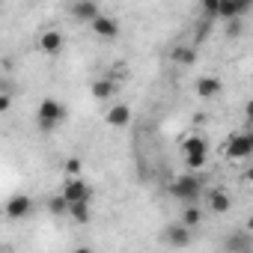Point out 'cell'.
Wrapping results in <instances>:
<instances>
[{
    "label": "cell",
    "instance_id": "7",
    "mask_svg": "<svg viewBox=\"0 0 253 253\" xmlns=\"http://www.w3.org/2000/svg\"><path fill=\"white\" fill-rule=\"evenodd\" d=\"M33 197H27V194H12L9 200H6V206H3V211H6V217L9 220H24V217H30L33 214Z\"/></svg>",
    "mask_w": 253,
    "mask_h": 253
},
{
    "label": "cell",
    "instance_id": "5",
    "mask_svg": "<svg viewBox=\"0 0 253 253\" xmlns=\"http://www.w3.org/2000/svg\"><path fill=\"white\" fill-rule=\"evenodd\" d=\"M161 241H164L167 247H176V250H182V247H188V244L194 241V229H188L182 220H176V223H167V226L161 229Z\"/></svg>",
    "mask_w": 253,
    "mask_h": 253
},
{
    "label": "cell",
    "instance_id": "2",
    "mask_svg": "<svg viewBox=\"0 0 253 253\" xmlns=\"http://www.w3.org/2000/svg\"><path fill=\"white\" fill-rule=\"evenodd\" d=\"M36 122H39L42 131H54L57 125L66 122V104H63L60 98H54V95L42 98L39 107H36Z\"/></svg>",
    "mask_w": 253,
    "mask_h": 253
},
{
    "label": "cell",
    "instance_id": "12",
    "mask_svg": "<svg viewBox=\"0 0 253 253\" xmlns=\"http://www.w3.org/2000/svg\"><path fill=\"white\" fill-rule=\"evenodd\" d=\"M223 247H226V253H253V232H247V229H235V232L226 235Z\"/></svg>",
    "mask_w": 253,
    "mask_h": 253
},
{
    "label": "cell",
    "instance_id": "10",
    "mask_svg": "<svg viewBox=\"0 0 253 253\" xmlns=\"http://www.w3.org/2000/svg\"><path fill=\"white\" fill-rule=\"evenodd\" d=\"M63 45H66V39H63V33H60V30H54V27L42 30V33H39V39H36V48H39L42 54H48V57H57V54L63 51Z\"/></svg>",
    "mask_w": 253,
    "mask_h": 253
},
{
    "label": "cell",
    "instance_id": "23",
    "mask_svg": "<svg viewBox=\"0 0 253 253\" xmlns=\"http://www.w3.org/2000/svg\"><path fill=\"white\" fill-rule=\"evenodd\" d=\"M223 33H226V39H238L244 33V24L241 21H226L223 24Z\"/></svg>",
    "mask_w": 253,
    "mask_h": 253
},
{
    "label": "cell",
    "instance_id": "8",
    "mask_svg": "<svg viewBox=\"0 0 253 253\" xmlns=\"http://www.w3.org/2000/svg\"><path fill=\"white\" fill-rule=\"evenodd\" d=\"M194 92H197V98L211 101V98H217V95L223 92V81H220L217 75H200L197 84H194Z\"/></svg>",
    "mask_w": 253,
    "mask_h": 253
},
{
    "label": "cell",
    "instance_id": "19",
    "mask_svg": "<svg viewBox=\"0 0 253 253\" xmlns=\"http://www.w3.org/2000/svg\"><path fill=\"white\" fill-rule=\"evenodd\" d=\"M179 220H182V223H185L188 229H197V226L203 223V209H200L197 203H194V206H185V209H182V217H179Z\"/></svg>",
    "mask_w": 253,
    "mask_h": 253
},
{
    "label": "cell",
    "instance_id": "16",
    "mask_svg": "<svg viewBox=\"0 0 253 253\" xmlns=\"http://www.w3.org/2000/svg\"><path fill=\"white\" fill-rule=\"evenodd\" d=\"M89 30H92L98 39H107V42H110V39H116V36H119V30H122V27H119V18H113V15H107V12H104V15H101Z\"/></svg>",
    "mask_w": 253,
    "mask_h": 253
},
{
    "label": "cell",
    "instance_id": "13",
    "mask_svg": "<svg viewBox=\"0 0 253 253\" xmlns=\"http://www.w3.org/2000/svg\"><path fill=\"white\" fill-rule=\"evenodd\" d=\"M206 206H209L211 214H226V211L232 209V197H229L226 188H211V191L206 194Z\"/></svg>",
    "mask_w": 253,
    "mask_h": 253
},
{
    "label": "cell",
    "instance_id": "1",
    "mask_svg": "<svg viewBox=\"0 0 253 253\" xmlns=\"http://www.w3.org/2000/svg\"><path fill=\"white\" fill-rule=\"evenodd\" d=\"M167 194H170L173 200L185 203V206H194V203L200 200V194H203V179H200L197 173H182V176H176V179L167 185Z\"/></svg>",
    "mask_w": 253,
    "mask_h": 253
},
{
    "label": "cell",
    "instance_id": "20",
    "mask_svg": "<svg viewBox=\"0 0 253 253\" xmlns=\"http://www.w3.org/2000/svg\"><path fill=\"white\" fill-rule=\"evenodd\" d=\"M200 15H203V21H220V0H203L200 3Z\"/></svg>",
    "mask_w": 253,
    "mask_h": 253
},
{
    "label": "cell",
    "instance_id": "15",
    "mask_svg": "<svg viewBox=\"0 0 253 253\" xmlns=\"http://www.w3.org/2000/svg\"><path fill=\"white\" fill-rule=\"evenodd\" d=\"M116 89H119V84H116V78H110V75H101V78H95V81L89 84V92H92L95 101H107V98H113Z\"/></svg>",
    "mask_w": 253,
    "mask_h": 253
},
{
    "label": "cell",
    "instance_id": "27",
    "mask_svg": "<svg viewBox=\"0 0 253 253\" xmlns=\"http://www.w3.org/2000/svg\"><path fill=\"white\" fill-rule=\"evenodd\" d=\"M72 253H95V250H92V247H75Z\"/></svg>",
    "mask_w": 253,
    "mask_h": 253
},
{
    "label": "cell",
    "instance_id": "28",
    "mask_svg": "<svg viewBox=\"0 0 253 253\" xmlns=\"http://www.w3.org/2000/svg\"><path fill=\"white\" fill-rule=\"evenodd\" d=\"M247 232H253V217H250V220H247Z\"/></svg>",
    "mask_w": 253,
    "mask_h": 253
},
{
    "label": "cell",
    "instance_id": "4",
    "mask_svg": "<svg viewBox=\"0 0 253 253\" xmlns=\"http://www.w3.org/2000/svg\"><path fill=\"white\" fill-rule=\"evenodd\" d=\"M66 12H69L78 24H89V27L104 15V12H101V6L95 3V0H75V3H69V9H66Z\"/></svg>",
    "mask_w": 253,
    "mask_h": 253
},
{
    "label": "cell",
    "instance_id": "11",
    "mask_svg": "<svg viewBox=\"0 0 253 253\" xmlns=\"http://www.w3.org/2000/svg\"><path fill=\"white\" fill-rule=\"evenodd\" d=\"M253 9L250 0H220V21H241Z\"/></svg>",
    "mask_w": 253,
    "mask_h": 253
},
{
    "label": "cell",
    "instance_id": "26",
    "mask_svg": "<svg viewBox=\"0 0 253 253\" xmlns=\"http://www.w3.org/2000/svg\"><path fill=\"white\" fill-rule=\"evenodd\" d=\"M244 182H247V185H253V167H247V170H244Z\"/></svg>",
    "mask_w": 253,
    "mask_h": 253
},
{
    "label": "cell",
    "instance_id": "24",
    "mask_svg": "<svg viewBox=\"0 0 253 253\" xmlns=\"http://www.w3.org/2000/svg\"><path fill=\"white\" fill-rule=\"evenodd\" d=\"M12 107V95L9 92H3V95H0V113H6Z\"/></svg>",
    "mask_w": 253,
    "mask_h": 253
},
{
    "label": "cell",
    "instance_id": "18",
    "mask_svg": "<svg viewBox=\"0 0 253 253\" xmlns=\"http://www.w3.org/2000/svg\"><path fill=\"white\" fill-rule=\"evenodd\" d=\"M69 217L81 226H86L92 220V200H84V203H72L69 206Z\"/></svg>",
    "mask_w": 253,
    "mask_h": 253
},
{
    "label": "cell",
    "instance_id": "22",
    "mask_svg": "<svg viewBox=\"0 0 253 253\" xmlns=\"http://www.w3.org/2000/svg\"><path fill=\"white\" fill-rule=\"evenodd\" d=\"M63 170H66V176H69V179H78V176H81V170H84V164H81V158H66Z\"/></svg>",
    "mask_w": 253,
    "mask_h": 253
},
{
    "label": "cell",
    "instance_id": "17",
    "mask_svg": "<svg viewBox=\"0 0 253 253\" xmlns=\"http://www.w3.org/2000/svg\"><path fill=\"white\" fill-rule=\"evenodd\" d=\"M197 57H200V54H197V45H194V42H191V45H173V51H170V60H173L176 66H188V69L197 63Z\"/></svg>",
    "mask_w": 253,
    "mask_h": 253
},
{
    "label": "cell",
    "instance_id": "29",
    "mask_svg": "<svg viewBox=\"0 0 253 253\" xmlns=\"http://www.w3.org/2000/svg\"><path fill=\"white\" fill-rule=\"evenodd\" d=\"M247 134H250V143H253V131H247Z\"/></svg>",
    "mask_w": 253,
    "mask_h": 253
},
{
    "label": "cell",
    "instance_id": "25",
    "mask_svg": "<svg viewBox=\"0 0 253 253\" xmlns=\"http://www.w3.org/2000/svg\"><path fill=\"white\" fill-rule=\"evenodd\" d=\"M244 119H247V122L253 125V98H250V101L244 104Z\"/></svg>",
    "mask_w": 253,
    "mask_h": 253
},
{
    "label": "cell",
    "instance_id": "21",
    "mask_svg": "<svg viewBox=\"0 0 253 253\" xmlns=\"http://www.w3.org/2000/svg\"><path fill=\"white\" fill-rule=\"evenodd\" d=\"M48 211H51L54 217H66V214H69V200H66V197L57 191V194L48 200Z\"/></svg>",
    "mask_w": 253,
    "mask_h": 253
},
{
    "label": "cell",
    "instance_id": "14",
    "mask_svg": "<svg viewBox=\"0 0 253 253\" xmlns=\"http://www.w3.org/2000/svg\"><path fill=\"white\" fill-rule=\"evenodd\" d=\"M104 122L110 125V128H128V125H131V107L125 104V101H116L104 113Z\"/></svg>",
    "mask_w": 253,
    "mask_h": 253
},
{
    "label": "cell",
    "instance_id": "6",
    "mask_svg": "<svg viewBox=\"0 0 253 253\" xmlns=\"http://www.w3.org/2000/svg\"><path fill=\"white\" fill-rule=\"evenodd\" d=\"M223 155L229 161H247L253 155V143H250V134H232L226 137L223 143Z\"/></svg>",
    "mask_w": 253,
    "mask_h": 253
},
{
    "label": "cell",
    "instance_id": "9",
    "mask_svg": "<svg viewBox=\"0 0 253 253\" xmlns=\"http://www.w3.org/2000/svg\"><path fill=\"white\" fill-rule=\"evenodd\" d=\"M60 194L69 200V206L72 203H84V200H92V188L78 176V179H66L63 182V188H60Z\"/></svg>",
    "mask_w": 253,
    "mask_h": 253
},
{
    "label": "cell",
    "instance_id": "3",
    "mask_svg": "<svg viewBox=\"0 0 253 253\" xmlns=\"http://www.w3.org/2000/svg\"><path fill=\"white\" fill-rule=\"evenodd\" d=\"M182 155H185V167H188V173L203 170L206 161H209V143H206V137H200V134L185 137V140H182Z\"/></svg>",
    "mask_w": 253,
    "mask_h": 253
}]
</instances>
